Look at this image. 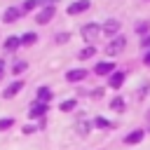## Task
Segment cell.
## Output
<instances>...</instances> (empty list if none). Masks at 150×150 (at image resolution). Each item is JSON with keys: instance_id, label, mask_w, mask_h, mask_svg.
I'll use <instances>...</instances> for the list:
<instances>
[{"instance_id": "1", "label": "cell", "mask_w": 150, "mask_h": 150, "mask_svg": "<svg viewBox=\"0 0 150 150\" xmlns=\"http://www.w3.org/2000/svg\"><path fill=\"white\" fill-rule=\"evenodd\" d=\"M127 47V38H122V35H115L110 42H108V47H105V52L110 54V56H117L122 49Z\"/></svg>"}, {"instance_id": "2", "label": "cell", "mask_w": 150, "mask_h": 150, "mask_svg": "<svg viewBox=\"0 0 150 150\" xmlns=\"http://www.w3.org/2000/svg\"><path fill=\"white\" fill-rule=\"evenodd\" d=\"M98 33H101V26H96V23H87V26H82V38H84L87 42H91Z\"/></svg>"}, {"instance_id": "3", "label": "cell", "mask_w": 150, "mask_h": 150, "mask_svg": "<svg viewBox=\"0 0 150 150\" xmlns=\"http://www.w3.org/2000/svg\"><path fill=\"white\" fill-rule=\"evenodd\" d=\"M84 9H89V0H77V2H73L68 7V14H80Z\"/></svg>"}, {"instance_id": "4", "label": "cell", "mask_w": 150, "mask_h": 150, "mask_svg": "<svg viewBox=\"0 0 150 150\" xmlns=\"http://www.w3.org/2000/svg\"><path fill=\"white\" fill-rule=\"evenodd\" d=\"M84 75H87V70L75 68V70H68V73H66V80H68V82H80V80H84Z\"/></svg>"}, {"instance_id": "5", "label": "cell", "mask_w": 150, "mask_h": 150, "mask_svg": "<svg viewBox=\"0 0 150 150\" xmlns=\"http://www.w3.org/2000/svg\"><path fill=\"white\" fill-rule=\"evenodd\" d=\"M45 112H47V103H38V101H35V103L30 105V110H28L30 117H42Z\"/></svg>"}, {"instance_id": "6", "label": "cell", "mask_w": 150, "mask_h": 150, "mask_svg": "<svg viewBox=\"0 0 150 150\" xmlns=\"http://www.w3.org/2000/svg\"><path fill=\"white\" fill-rule=\"evenodd\" d=\"M52 16H54V7H45V9L38 14V19H35V21H38V23H49V21H52Z\"/></svg>"}, {"instance_id": "7", "label": "cell", "mask_w": 150, "mask_h": 150, "mask_svg": "<svg viewBox=\"0 0 150 150\" xmlns=\"http://www.w3.org/2000/svg\"><path fill=\"white\" fill-rule=\"evenodd\" d=\"M21 89H23V82H12V84L5 89L2 96H5V98H12V96H16V91H21Z\"/></svg>"}, {"instance_id": "8", "label": "cell", "mask_w": 150, "mask_h": 150, "mask_svg": "<svg viewBox=\"0 0 150 150\" xmlns=\"http://www.w3.org/2000/svg\"><path fill=\"white\" fill-rule=\"evenodd\" d=\"M103 30H105L108 35H112V33H117V30H120V21H117V19H108V21L103 23Z\"/></svg>"}, {"instance_id": "9", "label": "cell", "mask_w": 150, "mask_h": 150, "mask_svg": "<svg viewBox=\"0 0 150 150\" xmlns=\"http://www.w3.org/2000/svg\"><path fill=\"white\" fill-rule=\"evenodd\" d=\"M122 82H124V73H112V75H110V80H108V84H110L112 89H120V87H122Z\"/></svg>"}, {"instance_id": "10", "label": "cell", "mask_w": 150, "mask_h": 150, "mask_svg": "<svg viewBox=\"0 0 150 150\" xmlns=\"http://www.w3.org/2000/svg\"><path fill=\"white\" fill-rule=\"evenodd\" d=\"M52 101V91L47 87H40L38 89V103H49Z\"/></svg>"}, {"instance_id": "11", "label": "cell", "mask_w": 150, "mask_h": 150, "mask_svg": "<svg viewBox=\"0 0 150 150\" xmlns=\"http://www.w3.org/2000/svg\"><path fill=\"white\" fill-rule=\"evenodd\" d=\"M141 141H143V131H141V129L124 136V143H129V145H131V143H141Z\"/></svg>"}, {"instance_id": "12", "label": "cell", "mask_w": 150, "mask_h": 150, "mask_svg": "<svg viewBox=\"0 0 150 150\" xmlns=\"http://www.w3.org/2000/svg\"><path fill=\"white\" fill-rule=\"evenodd\" d=\"M2 19H5L7 23H12V21H16V19H19V9H16V7H9V9H5V14H2Z\"/></svg>"}, {"instance_id": "13", "label": "cell", "mask_w": 150, "mask_h": 150, "mask_svg": "<svg viewBox=\"0 0 150 150\" xmlns=\"http://www.w3.org/2000/svg\"><path fill=\"white\" fill-rule=\"evenodd\" d=\"M94 73L96 75H108V73H112V63H98L94 68Z\"/></svg>"}, {"instance_id": "14", "label": "cell", "mask_w": 150, "mask_h": 150, "mask_svg": "<svg viewBox=\"0 0 150 150\" xmlns=\"http://www.w3.org/2000/svg\"><path fill=\"white\" fill-rule=\"evenodd\" d=\"M19 45H21V38H9V40H5V49H9V52L16 49Z\"/></svg>"}, {"instance_id": "15", "label": "cell", "mask_w": 150, "mask_h": 150, "mask_svg": "<svg viewBox=\"0 0 150 150\" xmlns=\"http://www.w3.org/2000/svg\"><path fill=\"white\" fill-rule=\"evenodd\" d=\"M35 40H38L35 33H23V35H21V45H33Z\"/></svg>"}, {"instance_id": "16", "label": "cell", "mask_w": 150, "mask_h": 150, "mask_svg": "<svg viewBox=\"0 0 150 150\" xmlns=\"http://www.w3.org/2000/svg\"><path fill=\"white\" fill-rule=\"evenodd\" d=\"M110 108H112V110H117V112H122V110H124V101L117 96V98H112V101H110Z\"/></svg>"}, {"instance_id": "17", "label": "cell", "mask_w": 150, "mask_h": 150, "mask_svg": "<svg viewBox=\"0 0 150 150\" xmlns=\"http://www.w3.org/2000/svg\"><path fill=\"white\" fill-rule=\"evenodd\" d=\"M94 54H96L94 47H84V49L80 52V59H89V56H94Z\"/></svg>"}, {"instance_id": "18", "label": "cell", "mask_w": 150, "mask_h": 150, "mask_svg": "<svg viewBox=\"0 0 150 150\" xmlns=\"http://www.w3.org/2000/svg\"><path fill=\"white\" fill-rule=\"evenodd\" d=\"M94 124H96V127H101V129H108V127H110V122H108V120H103V117H96V120H94Z\"/></svg>"}, {"instance_id": "19", "label": "cell", "mask_w": 150, "mask_h": 150, "mask_svg": "<svg viewBox=\"0 0 150 150\" xmlns=\"http://www.w3.org/2000/svg\"><path fill=\"white\" fill-rule=\"evenodd\" d=\"M148 28H150V21H138V23H136V30H138V33H143V30H148Z\"/></svg>"}, {"instance_id": "20", "label": "cell", "mask_w": 150, "mask_h": 150, "mask_svg": "<svg viewBox=\"0 0 150 150\" xmlns=\"http://www.w3.org/2000/svg\"><path fill=\"white\" fill-rule=\"evenodd\" d=\"M73 108H75V101H73V98H70V101H63V103H61V110H63V112H66V110H73Z\"/></svg>"}, {"instance_id": "21", "label": "cell", "mask_w": 150, "mask_h": 150, "mask_svg": "<svg viewBox=\"0 0 150 150\" xmlns=\"http://www.w3.org/2000/svg\"><path fill=\"white\" fill-rule=\"evenodd\" d=\"M33 7H38V0H26L23 2V12H30Z\"/></svg>"}, {"instance_id": "22", "label": "cell", "mask_w": 150, "mask_h": 150, "mask_svg": "<svg viewBox=\"0 0 150 150\" xmlns=\"http://www.w3.org/2000/svg\"><path fill=\"white\" fill-rule=\"evenodd\" d=\"M12 124H14V120H12V117H7V120H0V131H2V129H9Z\"/></svg>"}, {"instance_id": "23", "label": "cell", "mask_w": 150, "mask_h": 150, "mask_svg": "<svg viewBox=\"0 0 150 150\" xmlns=\"http://www.w3.org/2000/svg\"><path fill=\"white\" fill-rule=\"evenodd\" d=\"M77 131H80V134H87V131H89V122H80V124H77Z\"/></svg>"}, {"instance_id": "24", "label": "cell", "mask_w": 150, "mask_h": 150, "mask_svg": "<svg viewBox=\"0 0 150 150\" xmlns=\"http://www.w3.org/2000/svg\"><path fill=\"white\" fill-rule=\"evenodd\" d=\"M68 38H70L68 33H59V35H56V42H68Z\"/></svg>"}, {"instance_id": "25", "label": "cell", "mask_w": 150, "mask_h": 150, "mask_svg": "<svg viewBox=\"0 0 150 150\" xmlns=\"http://www.w3.org/2000/svg\"><path fill=\"white\" fill-rule=\"evenodd\" d=\"M56 0H38V5H47V7H54Z\"/></svg>"}, {"instance_id": "26", "label": "cell", "mask_w": 150, "mask_h": 150, "mask_svg": "<svg viewBox=\"0 0 150 150\" xmlns=\"http://www.w3.org/2000/svg\"><path fill=\"white\" fill-rule=\"evenodd\" d=\"M23 68H26V63H23V61H21V63H16V66H14V73H21V70H23Z\"/></svg>"}, {"instance_id": "27", "label": "cell", "mask_w": 150, "mask_h": 150, "mask_svg": "<svg viewBox=\"0 0 150 150\" xmlns=\"http://www.w3.org/2000/svg\"><path fill=\"white\" fill-rule=\"evenodd\" d=\"M141 45H143V47H148V45H150V35H145V38H143V42H141Z\"/></svg>"}, {"instance_id": "28", "label": "cell", "mask_w": 150, "mask_h": 150, "mask_svg": "<svg viewBox=\"0 0 150 150\" xmlns=\"http://www.w3.org/2000/svg\"><path fill=\"white\" fill-rule=\"evenodd\" d=\"M143 63H145V66H150V52L145 54V59H143Z\"/></svg>"}, {"instance_id": "29", "label": "cell", "mask_w": 150, "mask_h": 150, "mask_svg": "<svg viewBox=\"0 0 150 150\" xmlns=\"http://www.w3.org/2000/svg\"><path fill=\"white\" fill-rule=\"evenodd\" d=\"M2 70H5V61H0V77H2Z\"/></svg>"}, {"instance_id": "30", "label": "cell", "mask_w": 150, "mask_h": 150, "mask_svg": "<svg viewBox=\"0 0 150 150\" xmlns=\"http://www.w3.org/2000/svg\"><path fill=\"white\" fill-rule=\"evenodd\" d=\"M148 120H150V112H148Z\"/></svg>"}]
</instances>
